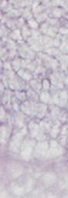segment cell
Segmentation results:
<instances>
[{"label": "cell", "instance_id": "6da1fadb", "mask_svg": "<svg viewBox=\"0 0 68 198\" xmlns=\"http://www.w3.org/2000/svg\"><path fill=\"white\" fill-rule=\"evenodd\" d=\"M35 142L33 140L27 139L23 144L21 147V156L25 160H29L30 159L32 153L33 151Z\"/></svg>", "mask_w": 68, "mask_h": 198}, {"label": "cell", "instance_id": "7a4b0ae2", "mask_svg": "<svg viewBox=\"0 0 68 198\" xmlns=\"http://www.w3.org/2000/svg\"><path fill=\"white\" fill-rule=\"evenodd\" d=\"M25 133H26V131L23 130L20 132L17 133V134L14 135L11 142H10V150L12 151L17 152L19 150V147L21 146V142H22V139H23V137L25 135Z\"/></svg>", "mask_w": 68, "mask_h": 198}, {"label": "cell", "instance_id": "3957f363", "mask_svg": "<svg viewBox=\"0 0 68 198\" xmlns=\"http://www.w3.org/2000/svg\"><path fill=\"white\" fill-rule=\"evenodd\" d=\"M63 153L62 148L61 146L55 141H51L50 142V146L49 151H48V156L50 158H55V157L59 156L61 155Z\"/></svg>", "mask_w": 68, "mask_h": 198}, {"label": "cell", "instance_id": "277c9868", "mask_svg": "<svg viewBox=\"0 0 68 198\" xmlns=\"http://www.w3.org/2000/svg\"><path fill=\"white\" fill-rule=\"evenodd\" d=\"M47 149H48V144L47 142H40L38 144L36 147L35 148L34 150V155L36 158L41 159L44 158L47 156Z\"/></svg>", "mask_w": 68, "mask_h": 198}, {"label": "cell", "instance_id": "5b68a950", "mask_svg": "<svg viewBox=\"0 0 68 198\" xmlns=\"http://www.w3.org/2000/svg\"><path fill=\"white\" fill-rule=\"evenodd\" d=\"M29 128H30V131L32 136L36 137V138H38V139L44 138V137H41V136H44V135H42L40 127H39L36 124L33 123V122H31V123L30 124V125H29Z\"/></svg>", "mask_w": 68, "mask_h": 198}, {"label": "cell", "instance_id": "8992f818", "mask_svg": "<svg viewBox=\"0 0 68 198\" xmlns=\"http://www.w3.org/2000/svg\"><path fill=\"white\" fill-rule=\"evenodd\" d=\"M54 101L57 105H61V106H64L67 104L66 92H61V93L56 95L54 96Z\"/></svg>", "mask_w": 68, "mask_h": 198}, {"label": "cell", "instance_id": "52a82bcc", "mask_svg": "<svg viewBox=\"0 0 68 198\" xmlns=\"http://www.w3.org/2000/svg\"><path fill=\"white\" fill-rule=\"evenodd\" d=\"M21 109L28 115H31L33 112H34L35 110V107L33 105H31L30 103L25 102L22 106H21Z\"/></svg>", "mask_w": 68, "mask_h": 198}, {"label": "cell", "instance_id": "ba28073f", "mask_svg": "<svg viewBox=\"0 0 68 198\" xmlns=\"http://www.w3.org/2000/svg\"><path fill=\"white\" fill-rule=\"evenodd\" d=\"M47 110V107L44 105H37L35 107V110L34 112H36V115L39 117H43L45 114V112Z\"/></svg>", "mask_w": 68, "mask_h": 198}, {"label": "cell", "instance_id": "9c48e42d", "mask_svg": "<svg viewBox=\"0 0 68 198\" xmlns=\"http://www.w3.org/2000/svg\"><path fill=\"white\" fill-rule=\"evenodd\" d=\"M55 180V177L53 176V175H51V174H48L47 176H45L44 178V181H45L46 184H47V185H50L51 183H53Z\"/></svg>", "mask_w": 68, "mask_h": 198}, {"label": "cell", "instance_id": "30bf717a", "mask_svg": "<svg viewBox=\"0 0 68 198\" xmlns=\"http://www.w3.org/2000/svg\"><path fill=\"white\" fill-rule=\"evenodd\" d=\"M1 135H2V143H5L6 141V138H7V129L6 127H2V131H1Z\"/></svg>", "mask_w": 68, "mask_h": 198}, {"label": "cell", "instance_id": "8fae6325", "mask_svg": "<svg viewBox=\"0 0 68 198\" xmlns=\"http://www.w3.org/2000/svg\"><path fill=\"white\" fill-rule=\"evenodd\" d=\"M49 99H50V96L49 95H48L47 92H43V93H41V95H40V100H41L42 101L47 103L48 102Z\"/></svg>", "mask_w": 68, "mask_h": 198}, {"label": "cell", "instance_id": "7c38bea8", "mask_svg": "<svg viewBox=\"0 0 68 198\" xmlns=\"http://www.w3.org/2000/svg\"><path fill=\"white\" fill-rule=\"evenodd\" d=\"M59 132H60V129H59L58 125H55L53 126V129H52V131H51V135L52 137H57V135L59 134Z\"/></svg>", "mask_w": 68, "mask_h": 198}, {"label": "cell", "instance_id": "4fadbf2b", "mask_svg": "<svg viewBox=\"0 0 68 198\" xmlns=\"http://www.w3.org/2000/svg\"><path fill=\"white\" fill-rule=\"evenodd\" d=\"M41 127L43 129V130L44 131H48L50 129V126L47 122H42L41 123Z\"/></svg>", "mask_w": 68, "mask_h": 198}, {"label": "cell", "instance_id": "5bb4252c", "mask_svg": "<svg viewBox=\"0 0 68 198\" xmlns=\"http://www.w3.org/2000/svg\"><path fill=\"white\" fill-rule=\"evenodd\" d=\"M32 85L33 86V88H35L36 90H39L40 88V84H36V81H34V83L32 82Z\"/></svg>", "mask_w": 68, "mask_h": 198}, {"label": "cell", "instance_id": "9a60e30c", "mask_svg": "<svg viewBox=\"0 0 68 198\" xmlns=\"http://www.w3.org/2000/svg\"><path fill=\"white\" fill-rule=\"evenodd\" d=\"M44 86L45 89H48V88H49V83H48V81H47V80H44Z\"/></svg>", "mask_w": 68, "mask_h": 198}]
</instances>
